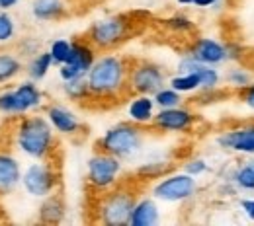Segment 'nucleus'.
<instances>
[{
	"mask_svg": "<svg viewBox=\"0 0 254 226\" xmlns=\"http://www.w3.org/2000/svg\"><path fill=\"white\" fill-rule=\"evenodd\" d=\"M207 170H209V166H207V160H205V158H190V160L184 162V172L193 176V178L203 176Z\"/></svg>",
	"mask_w": 254,
	"mask_h": 226,
	"instance_id": "nucleus-33",
	"label": "nucleus"
},
{
	"mask_svg": "<svg viewBox=\"0 0 254 226\" xmlns=\"http://www.w3.org/2000/svg\"><path fill=\"white\" fill-rule=\"evenodd\" d=\"M129 63L120 55H102L86 74L92 97H118L129 88Z\"/></svg>",
	"mask_w": 254,
	"mask_h": 226,
	"instance_id": "nucleus-1",
	"label": "nucleus"
},
{
	"mask_svg": "<svg viewBox=\"0 0 254 226\" xmlns=\"http://www.w3.org/2000/svg\"><path fill=\"white\" fill-rule=\"evenodd\" d=\"M70 51H72V41H68V39H55V41H51V45H49V53H51V57H53V63L57 66H61L66 63V59H68V55H70Z\"/></svg>",
	"mask_w": 254,
	"mask_h": 226,
	"instance_id": "nucleus-29",
	"label": "nucleus"
},
{
	"mask_svg": "<svg viewBox=\"0 0 254 226\" xmlns=\"http://www.w3.org/2000/svg\"><path fill=\"white\" fill-rule=\"evenodd\" d=\"M193 59H197L199 63L209 66H219L227 63V47L225 43L213 39V37H197L188 49Z\"/></svg>",
	"mask_w": 254,
	"mask_h": 226,
	"instance_id": "nucleus-15",
	"label": "nucleus"
},
{
	"mask_svg": "<svg viewBox=\"0 0 254 226\" xmlns=\"http://www.w3.org/2000/svg\"><path fill=\"white\" fill-rule=\"evenodd\" d=\"M229 181L239 191H254V160L243 162L241 166H237Z\"/></svg>",
	"mask_w": 254,
	"mask_h": 226,
	"instance_id": "nucleus-23",
	"label": "nucleus"
},
{
	"mask_svg": "<svg viewBox=\"0 0 254 226\" xmlns=\"http://www.w3.org/2000/svg\"><path fill=\"white\" fill-rule=\"evenodd\" d=\"M164 26H166V30H170L172 33H178V35H186V33H191L195 30L193 22H191L188 16H182V14L168 18L164 22Z\"/></svg>",
	"mask_w": 254,
	"mask_h": 226,
	"instance_id": "nucleus-32",
	"label": "nucleus"
},
{
	"mask_svg": "<svg viewBox=\"0 0 254 226\" xmlns=\"http://www.w3.org/2000/svg\"><path fill=\"white\" fill-rule=\"evenodd\" d=\"M170 172H172V162L170 160H151L137 168V176L143 180H160L162 176H166Z\"/></svg>",
	"mask_w": 254,
	"mask_h": 226,
	"instance_id": "nucleus-26",
	"label": "nucleus"
},
{
	"mask_svg": "<svg viewBox=\"0 0 254 226\" xmlns=\"http://www.w3.org/2000/svg\"><path fill=\"white\" fill-rule=\"evenodd\" d=\"M137 203V197L127 187H114L102 197L98 205V221L108 226H124L129 225L133 207Z\"/></svg>",
	"mask_w": 254,
	"mask_h": 226,
	"instance_id": "nucleus-6",
	"label": "nucleus"
},
{
	"mask_svg": "<svg viewBox=\"0 0 254 226\" xmlns=\"http://www.w3.org/2000/svg\"><path fill=\"white\" fill-rule=\"evenodd\" d=\"M16 148L33 160H45L55 146V129L43 115H30L16 125Z\"/></svg>",
	"mask_w": 254,
	"mask_h": 226,
	"instance_id": "nucleus-2",
	"label": "nucleus"
},
{
	"mask_svg": "<svg viewBox=\"0 0 254 226\" xmlns=\"http://www.w3.org/2000/svg\"><path fill=\"white\" fill-rule=\"evenodd\" d=\"M178 72H195L199 76V82H201V88L199 92H215L219 88V82H221V74L217 70V66H209L199 63L197 59H193L190 53L182 55L178 65H176Z\"/></svg>",
	"mask_w": 254,
	"mask_h": 226,
	"instance_id": "nucleus-14",
	"label": "nucleus"
},
{
	"mask_svg": "<svg viewBox=\"0 0 254 226\" xmlns=\"http://www.w3.org/2000/svg\"><path fill=\"white\" fill-rule=\"evenodd\" d=\"M166 86V74L159 65L151 61H139L129 68V90L133 94L155 96Z\"/></svg>",
	"mask_w": 254,
	"mask_h": 226,
	"instance_id": "nucleus-10",
	"label": "nucleus"
},
{
	"mask_svg": "<svg viewBox=\"0 0 254 226\" xmlns=\"http://www.w3.org/2000/svg\"><path fill=\"white\" fill-rule=\"evenodd\" d=\"M22 187L33 199H45L57 187V174L45 160L32 162L22 174Z\"/></svg>",
	"mask_w": 254,
	"mask_h": 226,
	"instance_id": "nucleus-9",
	"label": "nucleus"
},
{
	"mask_svg": "<svg viewBox=\"0 0 254 226\" xmlns=\"http://www.w3.org/2000/svg\"><path fill=\"white\" fill-rule=\"evenodd\" d=\"M63 94L68 99H72V101H84V99L92 97L90 88H88V82H86V76L84 78H74V80L63 82Z\"/></svg>",
	"mask_w": 254,
	"mask_h": 226,
	"instance_id": "nucleus-27",
	"label": "nucleus"
},
{
	"mask_svg": "<svg viewBox=\"0 0 254 226\" xmlns=\"http://www.w3.org/2000/svg\"><path fill=\"white\" fill-rule=\"evenodd\" d=\"M225 80H227V84H229L231 88L241 90V88H245V86H249V84L253 82V76H251V72H249L247 68L235 66V68H231V70L225 74Z\"/></svg>",
	"mask_w": 254,
	"mask_h": 226,
	"instance_id": "nucleus-31",
	"label": "nucleus"
},
{
	"mask_svg": "<svg viewBox=\"0 0 254 226\" xmlns=\"http://www.w3.org/2000/svg\"><path fill=\"white\" fill-rule=\"evenodd\" d=\"M45 117L49 119V123L53 125V129L57 131L59 135L64 136H74L76 133L82 131V123L80 119L61 103H51L45 109Z\"/></svg>",
	"mask_w": 254,
	"mask_h": 226,
	"instance_id": "nucleus-16",
	"label": "nucleus"
},
{
	"mask_svg": "<svg viewBox=\"0 0 254 226\" xmlns=\"http://www.w3.org/2000/svg\"><path fill=\"white\" fill-rule=\"evenodd\" d=\"M37 215H39V221L45 223V225H59V223H63L64 215H66L64 201L55 193L47 195L45 199H41Z\"/></svg>",
	"mask_w": 254,
	"mask_h": 226,
	"instance_id": "nucleus-20",
	"label": "nucleus"
},
{
	"mask_svg": "<svg viewBox=\"0 0 254 226\" xmlns=\"http://www.w3.org/2000/svg\"><path fill=\"white\" fill-rule=\"evenodd\" d=\"M195 125V113L184 105L159 109L153 119V127L162 133H188Z\"/></svg>",
	"mask_w": 254,
	"mask_h": 226,
	"instance_id": "nucleus-13",
	"label": "nucleus"
},
{
	"mask_svg": "<svg viewBox=\"0 0 254 226\" xmlns=\"http://www.w3.org/2000/svg\"><path fill=\"white\" fill-rule=\"evenodd\" d=\"M16 37V20L8 10H0V45L12 43Z\"/></svg>",
	"mask_w": 254,
	"mask_h": 226,
	"instance_id": "nucleus-30",
	"label": "nucleus"
},
{
	"mask_svg": "<svg viewBox=\"0 0 254 226\" xmlns=\"http://www.w3.org/2000/svg\"><path fill=\"white\" fill-rule=\"evenodd\" d=\"M22 61L12 51H0V86L12 82L22 72Z\"/></svg>",
	"mask_w": 254,
	"mask_h": 226,
	"instance_id": "nucleus-22",
	"label": "nucleus"
},
{
	"mask_svg": "<svg viewBox=\"0 0 254 226\" xmlns=\"http://www.w3.org/2000/svg\"><path fill=\"white\" fill-rule=\"evenodd\" d=\"M122 160L110 152H96L86 164V181L96 191H110L118 185L122 176Z\"/></svg>",
	"mask_w": 254,
	"mask_h": 226,
	"instance_id": "nucleus-7",
	"label": "nucleus"
},
{
	"mask_svg": "<svg viewBox=\"0 0 254 226\" xmlns=\"http://www.w3.org/2000/svg\"><path fill=\"white\" fill-rule=\"evenodd\" d=\"M22 166L10 152H0V197L10 195L22 185Z\"/></svg>",
	"mask_w": 254,
	"mask_h": 226,
	"instance_id": "nucleus-17",
	"label": "nucleus"
},
{
	"mask_svg": "<svg viewBox=\"0 0 254 226\" xmlns=\"http://www.w3.org/2000/svg\"><path fill=\"white\" fill-rule=\"evenodd\" d=\"M53 65H55V63H53V57H51L49 51H39V53H35L32 59H30V63H28V68H26L30 80H35V82L43 80V78L49 74V70H51Z\"/></svg>",
	"mask_w": 254,
	"mask_h": 226,
	"instance_id": "nucleus-24",
	"label": "nucleus"
},
{
	"mask_svg": "<svg viewBox=\"0 0 254 226\" xmlns=\"http://www.w3.org/2000/svg\"><path fill=\"white\" fill-rule=\"evenodd\" d=\"M157 113V103L155 97L147 96V94H135L127 103V117L129 121L137 123V125H153Z\"/></svg>",
	"mask_w": 254,
	"mask_h": 226,
	"instance_id": "nucleus-18",
	"label": "nucleus"
},
{
	"mask_svg": "<svg viewBox=\"0 0 254 226\" xmlns=\"http://www.w3.org/2000/svg\"><path fill=\"white\" fill-rule=\"evenodd\" d=\"M221 4V0H195L193 2V6L195 8H215V6H219Z\"/></svg>",
	"mask_w": 254,
	"mask_h": 226,
	"instance_id": "nucleus-37",
	"label": "nucleus"
},
{
	"mask_svg": "<svg viewBox=\"0 0 254 226\" xmlns=\"http://www.w3.org/2000/svg\"><path fill=\"white\" fill-rule=\"evenodd\" d=\"M96 59H98L96 49L88 41H72V51L66 63L59 66V78L63 82L74 80V78H84Z\"/></svg>",
	"mask_w": 254,
	"mask_h": 226,
	"instance_id": "nucleus-11",
	"label": "nucleus"
},
{
	"mask_svg": "<svg viewBox=\"0 0 254 226\" xmlns=\"http://www.w3.org/2000/svg\"><path fill=\"white\" fill-rule=\"evenodd\" d=\"M225 47H227V59H229V63H235V61H239L241 57H243V49L237 45V43H225Z\"/></svg>",
	"mask_w": 254,
	"mask_h": 226,
	"instance_id": "nucleus-36",
	"label": "nucleus"
},
{
	"mask_svg": "<svg viewBox=\"0 0 254 226\" xmlns=\"http://www.w3.org/2000/svg\"><path fill=\"white\" fill-rule=\"evenodd\" d=\"M176 2H178L180 6H193L195 0H176Z\"/></svg>",
	"mask_w": 254,
	"mask_h": 226,
	"instance_id": "nucleus-39",
	"label": "nucleus"
},
{
	"mask_svg": "<svg viewBox=\"0 0 254 226\" xmlns=\"http://www.w3.org/2000/svg\"><path fill=\"white\" fill-rule=\"evenodd\" d=\"M197 180L186 172H170L153 185L151 195L162 203H186L197 195Z\"/></svg>",
	"mask_w": 254,
	"mask_h": 226,
	"instance_id": "nucleus-8",
	"label": "nucleus"
},
{
	"mask_svg": "<svg viewBox=\"0 0 254 226\" xmlns=\"http://www.w3.org/2000/svg\"><path fill=\"white\" fill-rule=\"evenodd\" d=\"M155 103H157V107L159 109H166V107H176V105H182V94L180 92H176L174 88H170V86H164V88H160L159 92L155 94Z\"/></svg>",
	"mask_w": 254,
	"mask_h": 226,
	"instance_id": "nucleus-28",
	"label": "nucleus"
},
{
	"mask_svg": "<svg viewBox=\"0 0 254 226\" xmlns=\"http://www.w3.org/2000/svg\"><path fill=\"white\" fill-rule=\"evenodd\" d=\"M239 209H241V213H243L249 221L254 223V199H249V197L239 199Z\"/></svg>",
	"mask_w": 254,
	"mask_h": 226,
	"instance_id": "nucleus-35",
	"label": "nucleus"
},
{
	"mask_svg": "<svg viewBox=\"0 0 254 226\" xmlns=\"http://www.w3.org/2000/svg\"><path fill=\"white\" fill-rule=\"evenodd\" d=\"M133 24L127 16H106L96 20L86 32V41L94 47L96 51H112L126 43L131 35Z\"/></svg>",
	"mask_w": 254,
	"mask_h": 226,
	"instance_id": "nucleus-5",
	"label": "nucleus"
},
{
	"mask_svg": "<svg viewBox=\"0 0 254 226\" xmlns=\"http://www.w3.org/2000/svg\"><path fill=\"white\" fill-rule=\"evenodd\" d=\"M160 221V209L155 197H143L137 199L129 225L131 226H155Z\"/></svg>",
	"mask_w": 254,
	"mask_h": 226,
	"instance_id": "nucleus-19",
	"label": "nucleus"
},
{
	"mask_svg": "<svg viewBox=\"0 0 254 226\" xmlns=\"http://www.w3.org/2000/svg\"><path fill=\"white\" fill-rule=\"evenodd\" d=\"M239 97H241V101H243L251 111H254V82H251V84L245 86V88H241V90H239Z\"/></svg>",
	"mask_w": 254,
	"mask_h": 226,
	"instance_id": "nucleus-34",
	"label": "nucleus"
},
{
	"mask_svg": "<svg viewBox=\"0 0 254 226\" xmlns=\"http://www.w3.org/2000/svg\"><path fill=\"white\" fill-rule=\"evenodd\" d=\"M215 142L225 152L254 156V123H247V125H239V127L223 131L215 138Z\"/></svg>",
	"mask_w": 254,
	"mask_h": 226,
	"instance_id": "nucleus-12",
	"label": "nucleus"
},
{
	"mask_svg": "<svg viewBox=\"0 0 254 226\" xmlns=\"http://www.w3.org/2000/svg\"><path fill=\"white\" fill-rule=\"evenodd\" d=\"M32 16L39 22H55L66 14L63 0H32Z\"/></svg>",
	"mask_w": 254,
	"mask_h": 226,
	"instance_id": "nucleus-21",
	"label": "nucleus"
},
{
	"mask_svg": "<svg viewBox=\"0 0 254 226\" xmlns=\"http://www.w3.org/2000/svg\"><path fill=\"white\" fill-rule=\"evenodd\" d=\"M20 0H0V10H10L18 4Z\"/></svg>",
	"mask_w": 254,
	"mask_h": 226,
	"instance_id": "nucleus-38",
	"label": "nucleus"
},
{
	"mask_svg": "<svg viewBox=\"0 0 254 226\" xmlns=\"http://www.w3.org/2000/svg\"><path fill=\"white\" fill-rule=\"evenodd\" d=\"M143 144H145L143 127L133 121L112 125L98 140L100 150L110 152V154L118 156L120 160L135 158L143 150Z\"/></svg>",
	"mask_w": 254,
	"mask_h": 226,
	"instance_id": "nucleus-3",
	"label": "nucleus"
},
{
	"mask_svg": "<svg viewBox=\"0 0 254 226\" xmlns=\"http://www.w3.org/2000/svg\"><path fill=\"white\" fill-rule=\"evenodd\" d=\"M168 86L180 94H191V92H197L201 88V82H199V76L195 72H176L168 80Z\"/></svg>",
	"mask_w": 254,
	"mask_h": 226,
	"instance_id": "nucleus-25",
	"label": "nucleus"
},
{
	"mask_svg": "<svg viewBox=\"0 0 254 226\" xmlns=\"http://www.w3.org/2000/svg\"><path fill=\"white\" fill-rule=\"evenodd\" d=\"M43 105V92L35 80H24L14 88L0 90V113L8 117L28 115Z\"/></svg>",
	"mask_w": 254,
	"mask_h": 226,
	"instance_id": "nucleus-4",
	"label": "nucleus"
}]
</instances>
